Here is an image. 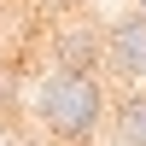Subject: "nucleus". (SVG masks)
<instances>
[{"label":"nucleus","instance_id":"nucleus-1","mask_svg":"<svg viewBox=\"0 0 146 146\" xmlns=\"http://www.w3.org/2000/svg\"><path fill=\"white\" fill-rule=\"evenodd\" d=\"M41 123L53 129L58 140H88L94 129H100V117H105V88L94 76H76V70H58V76H47V88H41Z\"/></svg>","mask_w":146,"mask_h":146},{"label":"nucleus","instance_id":"nucleus-2","mask_svg":"<svg viewBox=\"0 0 146 146\" xmlns=\"http://www.w3.org/2000/svg\"><path fill=\"white\" fill-rule=\"evenodd\" d=\"M105 64H111V76H123V82L146 76V12L111 23V35H105Z\"/></svg>","mask_w":146,"mask_h":146},{"label":"nucleus","instance_id":"nucleus-3","mask_svg":"<svg viewBox=\"0 0 146 146\" xmlns=\"http://www.w3.org/2000/svg\"><path fill=\"white\" fill-rule=\"evenodd\" d=\"M100 53H105V41H100L94 29H64V35H58V70L88 76V70L100 64Z\"/></svg>","mask_w":146,"mask_h":146},{"label":"nucleus","instance_id":"nucleus-4","mask_svg":"<svg viewBox=\"0 0 146 146\" xmlns=\"http://www.w3.org/2000/svg\"><path fill=\"white\" fill-rule=\"evenodd\" d=\"M117 135H123V146H146V94H129L117 105Z\"/></svg>","mask_w":146,"mask_h":146},{"label":"nucleus","instance_id":"nucleus-5","mask_svg":"<svg viewBox=\"0 0 146 146\" xmlns=\"http://www.w3.org/2000/svg\"><path fill=\"white\" fill-rule=\"evenodd\" d=\"M140 12H146V0H140Z\"/></svg>","mask_w":146,"mask_h":146}]
</instances>
